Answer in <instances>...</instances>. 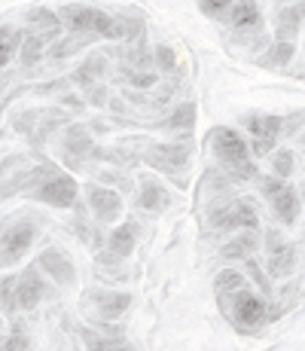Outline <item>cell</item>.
I'll list each match as a JSON object with an SVG mask.
<instances>
[{
  "mask_svg": "<svg viewBox=\"0 0 305 351\" xmlns=\"http://www.w3.org/2000/svg\"><path fill=\"white\" fill-rule=\"evenodd\" d=\"M37 266L61 287H71L73 281H77V269H73V263L67 260V254L58 251V247H46V251L37 256Z\"/></svg>",
  "mask_w": 305,
  "mask_h": 351,
  "instance_id": "8fae6325",
  "label": "cell"
},
{
  "mask_svg": "<svg viewBox=\"0 0 305 351\" xmlns=\"http://www.w3.org/2000/svg\"><path fill=\"white\" fill-rule=\"evenodd\" d=\"M247 132L254 134V153L256 156H266L275 147V138L281 134V117H269V113H254V117L244 119Z\"/></svg>",
  "mask_w": 305,
  "mask_h": 351,
  "instance_id": "30bf717a",
  "label": "cell"
},
{
  "mask_svg": "<svg viewBox=\"0 0 305 351\" xmlns=\"http://www.w3.org/2000/svg\"><path fill=\"white\" fill-rule=\"evenodd\" d=\"M86 98H89L95 107H104V104H107V89H104L101 83H95V86H89V89H86Z\"/></svg>",
  "mask_w": 305,
  "mask_h": 351,
  "instance_id": "d6a6232c",
  "label": "cell"
},
{
  "mask_svg": "<svg viewBox=\"0 0 305 351\" xmlns=\"http://www.w3.org/2000/svg\"><path fill=\"white\" fill-rule=\"evenodd\" d=\"M214 156L220 162V168L232 180H250L256 178V165L250 156V147L244 144V138L232 128H214Z\"/></svg>",
  "mask_w": 305,
  "mask_h": 351,
  "instance_id": "3957f363",
  "label": "cell"
},
{
  "mask_svg": "<svg viewBox=\"0 0 305 351\" xmlns=\"http://www.w3.org/2000/svg\"><path fill=\"white\" fill-rule=\"evenodd\" d=\"M229 22H232L235 31H260L263 28V12L256 6V0H239L229 12Z\"/></svg>",
  "mask_w": 305,
  "mask_h": 351,
  "instance_id": "2e32d148",
  "label": "cell"
},
{
  "mask_svg": "<svg viewBox=\"0 0 305 351\" xmlns=\"http://www.w3.org/2000/svg\"><path fill=\"white\" fill-rule=\"evenodd\" d=\"M220 302H226L229 321H232L241 333H256V330L269 321L266 300H263V296H256V293H250L247 287L239 290V293H232V296H226V300H220Z\"/></svg>",
  "mask_w": 305,
  "mask_h": 351,
  "instance_id": "277c9868",
  "label": "cell"
},
{
  "mask_svg": "<svg viewBox=\"0 0 305 351\" xmlns=\"http://www.w3.org/2000/svg\"><path fill=\"white\" fill-rule=\"evenodd\" d=\"M46 293V281L40 275V266L34 263L19 275V312H31Z\"/></svg>",
  "mask_w": 305,
  "mask_h": 351,
  "instance_id": "4fadbf2b",
  "label": "cell"
},
{
  "mask_svg": "<svg viewBox=\"0 0 305 351\" xmlns=\"http://www.w3.org/2000/svg\"><path fill=\"white\" fill-rule=\"evenodd\" d=\"M0 342H3V321H0Z\"/></svg>",
  "mask_w": 305,
  "mask_h": 351,
  "instance_id": "d590c367",
  "label": "cell"
},
{
  "mask_svg": "<svg viewBox=\"0 0 305 351\" xmlns=\"http://www.w3.org/2000/svg\"><path fill=\"white\" fill-rule=\"evenodd\" d=\"M22 40H25V31H16V28H6L0 25V71L10 64V58L22 49Z\"/></svg>",
  "mask_w": 305,
  "mask_h": 351,
  "instance_id": "603a6c76",
  "label": "cell"
},
{
  "mask_svg": "<svg viewBox=\"0 0 305 351\" xmlns=\"http://www.w3.org/2000/svg\"><path fill=\"white\" fill-rule=\"evenodd\" d=\"M80 336H83L89 351H134L125 339H119V336H101V333H92V330H83Z\"/></svg>",
  "mask_w": 305,
  "mask_h": 351,
  "instance_id": "44dd1931",
  "label": "cell"
},
{
  "mask_svg": "<svg viewBox=\"0 0 305 351\" xmlns=\"http://www.w3.org/2000/svg\"><path fill=\"white\" fill-rule=\"evenodd\" d=\"M134 245H138V223L125 220V223L113 229L110 239H107V254L117 256V260H122V256H128L134 251Z\"/></svg>",
  "mask_w": 305,
  "mask_h": 351,
  "instance_id": "e0dca14e",
  "label": "cell"
},
{
  "mask_svg": "<svg viewBox=\"0 0 305 351\" xmlns=\"http://www.w3.org/2000/svg\"><path fill=\"white\" fill-rule=\"evenodd\" d=\"M162 125L165 128H193L195 125V104H180Z\"/></svg>",
  "mask_w": 305,
  "mask_h": 351,
  "instance_id": "4316f807",
  "label": "cell"
},
{
  "mask_svg": "<svg viewBox=\"0 0 305 351\" xmlns=\"http://www.w3.org/2000/svg\"><path fill=\"white\" fill-rule=\"evenodd\" d=\"M153 153H159L162 159H156V165H162L165 171H174V168H183L189 159V147L186 144H159L153 147Z\"/></svg>",
  "mask_w": 305,
  "mask_h": 351,
  "instance_id": "ffe728a7",
  "label": "cell"
},
{
  "mask_svg": "<svg viewBox=\"0 0 305 351\" xmlns=\"http://www.w3.org/2000/svg\"><path fill=\"white\" fill-rule=\"evenodd\" d=\"M92 153V134L86 132L83 125H73L67 128V138H64V156L73 168L83 165V159Z\"/></svg>",
  "mask_w": 305,
  "mask_h": 351,
  "instance_id": "9a60e30c",
  "label": "cell"
},
{
  "mask_svg": "<svg viewBox=\"0 0 305 351\" xmlns=\"http://www.w3.org/2000/svg\"><path fill=\"white\" fill-rule=\"evenodd\" d=\"M171 205V195L159 184L156 178H141V190H138V208L144 211H165Z\"/></svg>",
  "mask_w": 305,
  "mask_h": 351,
  "instance_id": "5bb4252c",
  "label": "cell"
},
{
  "mask_svg": "<svg viewBox=\"0 0 305 351\" xmlns=\"http://www.w3.org/2000/svg\"><path fill=\"white\" fill-rule=\"evenodd\" d=\"M89 306L98 312V318L117 321V318H122V315L128 312L132 296L119 293V290H92V293H89Z\"/></svg>",
  "mask_w": 305,
  "mask_h": 351,
  "instance_id": "7c38bea8",
  "label": "cell"
},
{
  "mask_svg": "<svg viewBox=\"0 0 305 351\" xmlns=\"http://www.w3.org/2000/svg\"><path fill=\"white\" fill-rule=\"evenodd\" d=\"M272 168H275V178H290L293 174V153L290 150H278L275 159H272Z\"/></svg>",
  "mask_w": 305,
  "mask_h": 351,
  "instance_id": "f546056e",
  "label": "cell"
},
{
  "mask_svg": "<svg viewBox=\"0 0 305 351\" xmlns=\"http://www.w3.org/2000/svg\"><path fill=\"white\" fill-rule=\"evenodd\" d=\"M61 25L71 34H86V37H107V40H128L141 31L138 19H122L110 16L104 10H95V6H61L58 12Z\"/></svg>",
  "mask_w": 305,
  "mask_h": 351,
  "instance_id": "6da1fadb",
  "label": "cell"
},
{
  "mask_svg": "<svg viewBox=\"0 0 305 351\" xmlns=\"http://www.w3.org/2000/svg\"><path fill=\"white\" fill-rule=\"evenodd\" d=\"M235 6V0H202V12H205L208 19H223L229 16Z\"/></svg>",
  "mask_w": 305,
  "mask_h": 351,
  "instance_id": "f1b7e54d",
  "label": "cell"
},
{
  "mask_svg": "<svg viewBox=\"0 0 305 351\" xmlns=\"http://www.w3.org/2000/svg\"><path fill=\"white\" fill-rule=\"evenodd\" d=\"M244 266H247V272L254 275V281H256V285H260L263 290H269V278H266V275L260 272V263H256L254 256H250V260H244Z\"/></svg>",
  "mask_w": 305,
  "mask_h": 351,
  "instance_id": "836d02e7",
  "label": "cell"
},
{
  "mask_svg": "<svg viewBox=\"0 0 305 351\" xmlns=\"http://www.w3.org/2000/svg\"><path fill=\"white\" fill-rule=\"evenodd\" d=\"M217 296L220 300H226V296L239 293V290L247 287V278H244V272H239V269H223L220 275H217Z\"/></svg>",
  "mask_w": 305,
  "mask_h": 351,
  "instance_id": "cb8c5ba5",
  "label": "cell"
},
{
  "mask_svg": "<svg viewBox=\"0 0 305 351\" xmlns=\"http://www.w3.org/2000/svg\"><path fill=\"white\" fill-rule=\"evenodd\" d=\"M28 346H31V339L22 330V324H12L10 336H3V342H0V351H28Z\"/></svg>",
  "mask_w": 305,
  "mask_h": 351,
  "instance_id": "83f0119b",
  "label": "cell"
},
{
  "mask_svg": "<svg viewBox=\"0 0 305 351\" xmlns=\"http://www.w3.org/2000/svg\"><path fill=\"white\" fill-rule=\"evenodd\" d=\"M256 245H260V235L256 232H239L232 241L223 245V256L226 260H250L256 254Z\"/></svg>",
  "mask_w": 305,
  "mask_h": 351,
  "instance_id": "d6986e66",
  "label": "cell"
},
{
  "mask_svg": "<svg viewBox=\"0 0 305 351\" xmlns=\"http://www.w3.org/2000/svg\"><path fill=\"white\" fill-rule=\"evenodd\" d=\"M86 205H89L92 217L98 220V223H113V220H119V214H122L119 193L107 190V186H98V184L86 186Z\"/></svg>",
  "mask_w": 305,
  "mask_h": 351,
  "instance_id": "9c48e42d",
  "label": "cell"
},
{
  "mask_svg": "<svg viewBox=\"0 0 305 351\" xmlns=\"http://www.w3.org/2000/svg\"><path fill=\"white\" fill-rule=\"evenodd\" d=\"M37 239V223L34 217H10L0 226V266H12V263L22 260V254L28 251Z\"/></svg>",
  "mask_w": 305,
  "mask_h": 351,
  "instance_id": "5b68a950",
  "label": "cell"
},
{
  "mask_svg": "<svg viewBox=\"0 0 305 351\" xmlns=\"http://www.w3.org/2000/svg\"><path fill=\"white\" fill-rule=\"evenodd\" d=\"M302 141H305V138H302Z\"/></svg>",
  "mask_w": 305,
  "mask_h": 351,
  "instance_id": "8d00e7d4",
  "label": "cell"
},
{
  "mask_svg": "<svg viewBox=\"0 0 305 351\" xmlns=\"http://www.w3.org/2000/svg\"><path fill=\"white\" fill-rule=\"evenodd\" d=\"M153 56H156V64H159L162 71H171V67L178 64V56H174L171 46H156Z\"/></svg>",
  "mask_w": 305,
  "mask_h": 351,
  "instance_id": "1f68e13d",
  "label": "cell"
},
{
  "mask_svg": "<svg viewBox=\"0 0 305 351\" xmlns=\"http://www.w3.org/2000/svg\"><path fill=\"white\" fill-rule=\"evenodd\" d=\"M22 190L31 195V199L43 202V205L52 208H73L77 205V180L71 174H61L58 168L52 165H37L34 171H28V178H22Z\"/></svg>",
  "mask_w": 305,
  "mask_h": 351,
  "instance_id": "7a4b0ae2",
  "label": "cell"
},
{
  "mask_svg": "<svg viewBox=\"0 0 305 351\" xmlns=\"http://www.w3.org/2000/svg\"><path fill=\"white\" fill-rule=\"evenodd\" d=\"M293 56H296V46L290 43V40H278V43H272L260 56V64L263 67H284Z\"/></svg>",
  "mask_w": 305,
  "mask_h": 351,
  "instance_id": "7402d4cb",
  "label": "cell"
},
{
  "mask_svg": "<svg viewBox=\"0 0 305 351\" xmlns=\"http://www.w3.org/2000/svg\"><path fill=\"white\" fill-rule=\"evenodd\" d=\"M211 226L226 232V229H241V232H256L260 229V217H256L254 205L241 199H229V202H217L211 208Z\"/></svg>",
  "mask_w": 305,
  "mask_h": 351,
  "instance_id": "8992f818",
  "label": "cell"
},
{
  "mask_svg": "<svg viewBox=\"0 0 305 351\" xmlns=\"http://www.w3.org/2000/svg\"><path fill=\"white\" fill-rule=\"evenodd\" d=\"M0 312L3 315L19 312V275H3L0 278Z\"/></svg>",
  "mask_w": 305,
  "mask_h": 351,
  "instance_id": "d4e9b609",
  "label": "cell"
},
{
  "mask_svg": "<svg viewBox=\"0 0 305 351\" xmlns=\"http://www.w3.org/2000/svg\"><path fill=\"white\" fill-rule=\"evenodd\" d=\"M266 266H269V275L272 278H287L290 272H293L296 266V251L293 245H287L284 241V235L278 232V229H269L266 235Z\"/></svg>",
  "mask_w": 305,
  "mask_h": 351,
  "instance_id": "ba28073f",
  "label": "cell"
},
{
  "mask_svg": "<svg viewBox=\"0 0 305 351\" xmlns=\"http://www.w3.org/2000/svg\"><path fill=\"white\" fill-rule=\"evenodd\" d=\"M64 104L73 107V110H83V98H77V95H64Z\"/></svg>",
  "mask_w": 305,
  "mask_h": 351,
  "instance_id": "e575fe53",
  "label": "cell"
},
{
  "mask_svg": "<svg viewBox=\"0 0 305 351\" xmlns=\"http://www.w3.org/2000/svg\"><path fill=\"white\" fill-rule=\"evenodd\" d=\"M125 80L134 86V89H153L156 86V73H150V71H132V67H125Z\"/></svg>",
  "mask_w": 305,
  "mask_h": 351,
  "instance_id": "4dcf8cb0",
  "label": "cell"
},
{
  "mask_svg": "<svg viewBox=\"0 0 305 351\" xmlns=\"http://www.w3.org/2000/svg\"><path fill=\"white\" fill-rule=\"evenodd\" d=\"M43 46H46V40L40 37V34H34V31L25 34V40H22V64L37 62V58L43 56Z\"/></svg>",
  "mask_w": 305,
  "mask_h": 351,
  "instance_id": "484cf974",
  "label": "cell"
},
{
  "mask_svg": "<svg viewBox=\"0 0 305 351\" xmlns=\"http://www.w3.org/2000/svg\"><path fill=\"white\" fill-rule=\"evenodd\" d=\"M260 190H263V195L269 199V205H272L275 217L281 220L284 226H293L296 220H300L302 205H300V195H296V190H293L290 184H284L281 178H263Z\"/></svg>",
  "mask_w": 305,
  "mask_h": 351,
  "instance_id": "52a82bcc",
  "label": "cell"
},
{
  "mask_svg": "<svg viewBox=\"0 0 305 351\" xmlns=\"http://www.w3.org/2000/svg\"><path fill=\"white\" fill-rule=\"evenodd\" d=\"M302 19H305V6H284V10L275 16L278 40H290V43H293V37L302 28Z\"/></svg>",
  "mask_w": 305,
  "mask_h": 351,
  "instance_id": "ac0fdd59",
  "label": "cell"
}]
</instances>
